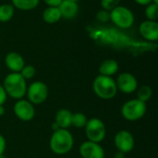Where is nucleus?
Wrapping results in <instances>:
<instances>
[{"instance_id":"obj_5","label":"nucleus","mask_w":158,"mask_h":158,"mask_svg":"<svg viewBox=\"0 0 158 158\" xmlns=\"http://www.w3.org/2000/svg\"><path fill=\"white\" fill-rule=\"evenodd\" d=\"M85 135L88 141L100 143L106 135V128L103 120L98 118H92L87 120L84 127Z\"/></svg>"},{"instance_id":"obj_13","label":"nucleus","mask_w":158,"mask_h":158,"mask_svg":"<svg viewBox=\"0 0 158 158\" xmlns=\"http://www.w3.org/2000/svg\"><path fill=\"white\" fill-rule=\"evenodd\" d=\"M5 64L11 72L19 73L25 66V61L20 54L17 52H10L5 56Z\"/></svg>"},{"instance_id":"obj_3","label":"nucleus","mask_w":158,"mask_h":158,"mask_svg":"<svg viewBox=\"0 0 158 158\" xmlns=\"http://www.w3.org/2000/svg\"><path fill=\"white\" fill-rule=\"evenodd\" d=\"M93 90L97 97L103 100H111L118 94L115 80L112 77L98 75L93 81Z\"/></svg>"},{"instance_id":"obj_34","label":"nucleus","mask_w":158,"mask_h":158,"mask_svg":"<svg viewBox=\"0 0 158 158\" xmlns=\"http://www.w3.org/2000/svg\"><path fill=\"white\" fill-rule=\"evenodd\" d=\"M68 1H72V2H78V1H80V0H68Z\"/></svg>"},{"instance_id":"obj_33","label":"nucleus","mask_w":158,"mask_h":158,"mask_svg":"<svg viewBox=\"0 0 158 158\" xmlns=\"http://www.w3.org/2000/svg\"><path fill=\"white\" fill-rule=\"evenodd\" d=\"M152 3H155V4L158 5V0H152Z\"/></svg>"},{"instance_id":"obj_36","label":"nucleus","mask_w":158,"mask_h":158,"mask_svg":"<svg viewBox=\"0 0 158 158\" xmlns=\"http://www.w3.org/2000/svg\"></svg>"},{"instance_id":"obj_26","label":"nucleus","mask_w":158,"mask_h":158,"mask_svg":"<svg viewBox=\"0 0 158 158\" xmlns=\"http://www.w3.org/2000/svg\"><path fill=\"white\" fill-rule=\"evenodd\" d=\"M7 95L6 94V91L2 84H0V106H4V104L6 102Z\"/></svg>"},{"instance_id":"obj_12","label":"nucleus","mask_w":158,"mask_h":158,"mask_svg":"<svg viewBox=\"0 0 158 158\" xmlns=\"http://www.w3.org/2000/svg\"><path fill=\"white\" fill-rule=\"evenodd\" d=\"M139 32L141 36L150 42L158 40V23L153 20H145L140 24Z\"/></svg>"},{"instance_id":"obj_22","label":"nucleus","mask_w":158,"mask_h":158,"mask_svg":"<svg viewBox=\"0 0 158 158\" xmlns=\"http://www.w3.org/2000/svg\"><path fill=\"white\" fill-rule=\"evenodd\" d=\"M145 17L148 20L156 21L158 19V5L151 3L145 6Z\"/></svg>"},{"instance_id":"obj_2","label":"nucleus","mask_w":158,"mask_h":158,"mask_svg":"<svg viewBox=\"0 0 158 158\" xmlns=\"http://www.w3.org/2000/svg\"><path fill=\"white\" fill-rule=\"evenodd\" d=\"M2 85L7 97L9 96L14 100L22 99L26 95L28 85L26 80L20 75V73L10 72L4 79Z\"/></svg>"},{"instance_id":"obj_4","label":"nucleus","mask_w":158,"mask_h":158,"mask_svg":"<svg viewBox=\"0 0 158 158\" xmlns=\"http://www.w3.org/2000/svg\"><path fill=\"white\" fill-rule=\"evenodd\" d=\"M146 110V103L136 98L126 101L120 108V113L124 119L128 121H137L145 116Z\"/></svg>"},{"instance_id":"obj_14","label":"nucleus","mask_w":158,"mask_h":158,"mask_svg":"<svg viewBox=\"0 0 158 158\" xmlns=\"http://www.w3.org/2000/svg\"><path fill=\"white\" fill-rule=\"evenodd\" d=\"M57 7L60 11L61 18H64L67 19H73L78 14V11H79L78 4L76 2L68 1V0H62V2Z\"/></svg>"},{"instance_id":"obj_7","label":"nucleus","mask_w":158,"mask_h":158,"mask_svg":"<svg viewBox=\"0 0 158 158\" xmlns=\"http://www.w3.org/2000/svg\"><path fill=\"white\" fill-rule=\"evenodd\" d=\"M48 94L49 91L47 85L41 81H35L27 86L25 96H27L28 101L35 106L44 103L48 97Z\"/></svg>"},{"instance_id":"obj_1","label":"nucleus","mask_w":158,"mask_h":158,"mask_svg":"<svg viewBox=\"0 0 158 158\" xmlns=\"http://www.w3.org/2000/svg\"><path fill=\"white\" fill-rule=\"evenodd\" d=\"M74 146V138L72 133L66 129H59L53 131L50 141V150L57 156H64L69 154Z\"/></svg>"},{"instance_id":"obj_28","label":"nucleus","mask_w":158,"mask_h":158,"mask_svg":"<svg viewBox=\"0 0 158 158\" xmlns=\"http://www.w3.org/2000/svg\"><path fill=\"white\" fill-rule=\"evenodd\" d=\"M44 2L48 6H58L62 2V0H44Z\"/></svg>"},{"instance_id":"obj_35","label":"nucleus","mask_w":158,"mask_h":158,"mask_svg":"<svg viewBox=\"0 0 158 158\" xmlns=\"http://www.w3.org/2000/svg\"><path fill=\"white\" fill-rule=\"evenodd\" d=\"M0 158H6V156H5L3 155V156H0Z\"/></svg>"},{"instance_id":"obj_16","label":"nucleus","mask_w":158,"mask_h":158,"mask_svg":"<svg viewBox=\"0 0 158 158\" xmlns=\"http://www.w3.org/2000/svg\"><path fill=\"white\" fill-rule=\"evenodd\" d=\"M71 116L72 112H70L69 109L61 108L56 113L54 121L56 122L60 129L69 130V128L71 127Z\"/></svg>"},{"instance_id":"obj_9","label":"nucleus","mask_w":158,"mask_h":158,"mask_svg":"<svg viewBox=\"0 0 158 158\" xmlns=\"http://www.w3.org/2000/svg\"><path fill=\"white\" fill-rule=\"evenodd\" d=\"M114 144L117 151L126 155L133 150L135 146V139L131 131L121 130L116 133L114 137Z\"/></svg>"},{"instance_id":"obj_24","label":"nucleus","mask_w":158,"mask_h":158,"mask_svg":"<svg viewBox=\"0 0 158 158\" xmlns=\"http://www.w3.org/2000/svg\"><path fill=\"white\" fill-rule=\"evenodd\" d=\"M121 0H101V6L103 9L111 11L116 6H119Z\"/></svg>"},{"instance_id":"obj_23","label":"nucleus","mask_w":158,"mask_h":158,"mask_svg":"<svg viewBox=\"0 0 158 158\" xmlns=\"http://www.w3.org/2000/svg\"><path fill=\"white\" fill-rule=\"evenodd\" d=\"M20 75L27 81V80H31L35 76L36 73V69L33 66L31 65H25L22 69L20 70Z\"/></svg>"},{"instance_id":"obj_11","label":"nucleus","mask_w":158,"mask_h":158,"mask_svg":"<svg viewBox=\"0 0 158 158\" xmlns=\"http://www.w3.org/2000/svg\"><path fill=\"white\" fill-rule=\"evenodd\" d=\"M79 152L81 158H105L106 156L105 150L100 143L88 140L81 143Z\"/></svg>"},{"instance_id":"obj_30","label":"nucleus","mask_w":158,"mask_h":158,"mask_svg":"<svg viewBox=\"0 0 158 158\" xmlns=\"http://www.w3.org/2000/svg\"><path fill=\"white\" fill-rule=\"evenodd\" d=\"M114 158H125V154H123L119 151H117L114 155Z\"/></svg>"},{"instance_id":"obj_6","label":"nucleus","mask_w":158,"mask_h":158,"mask_svg":"<svg viewBox=\"0 0 158 158\" xmlns=\"http://www.w3.org/2000/svg\"><path fill=\"white\" fill-rule=\"evenodd\" d=\"M110 13V20L118 28L129 29L134 23V15L131 9L124 6H118Z\"/></svg>"},{"instance_id":"obj_27","label":"nucleus","mask_w":158,"mask_h":158,"mask_svg":"<svg viewBox=\"0 0 158 158\" xmlns=\"http://www.w3.org/2000/svg\"><path fill=\"white\" fill-rule=\"evenodd\" d=\"M6 139L5 137L0 134V156H3L5 154V151H6Z\"/></svg>"},{"instance_id":"obj_15","label":"nucleus","mask_w":158,"mask_h":158,"mask_svg":"<svg viewBox=\"0 0 158 158\" xmlns=\"http://www.w3.org/2000/svg\"><path fill=\"white\" fill-rule=\"evenodd\" d=\"M118 69H119L118 63L115 59H106L99 66L98 71H99V75L112 77L118 73Z\"/></svg>"},{"instance_id":"obj_29","label":"nucleus","mask_w":158,"mask_h":158,"mask_svg":"<svg viewBox=\"0 0 158 158\" xmlns=\"http://www.w3.org/2000/svg\"><path fill=\"white\" fill-rule=\"evenodd\" d=\"M135 3H137L138 5L140 6H146L147 5L151 4L152 3V0H133Z\"/></svg>"},{"instance_id":"obj_10","label":"nucleus","mask_w":158,"mask_h":158,"mask_svg":"<svg viewBox=\"0 0 158 158\" xmlns=\"http://www.w3.org/2000/svg\"><path fill=\"white\" fill-rule=\"evenodd\" d=\"M118 91L125 94H131L136 92L138 89V81L136 77L129 72L120 73L115 80Z\"/></svg>"},{"instance_id":"obj_18","label":"nucleus","mask_w":158,"mask_h":158,"mask_svg":"<svg viewBox=\"0 0 158 158\" xmlns=\"http://www.w3.org/2000/svg\"><path fill=\"white\" fill-rule=\"evenodd\" d=\"M12 6L19 10L29 11L36 8L40 0H11Z\"/></svg>"},{"instance_id":"obj_8","label":"nucleus","mask_w":158,"mask_h":158,"mask_svg":"<svg viewBox=\"0 0 158 158\" xmlns=\"http://www.w3.org/2000/svg\"><path fill=\"white\" fill-rule=\"evenodd\" d=\"M13 112L16 118L23 122H29L35 117L34 106L24 98L16 100L13 106Z\"/></svg>"},{"instance_id":"obj_20","label":"nucleus","mask_w":158,"mask_h":158,"mask_svg":"<svg viewBox=\"0 0 158 158\" xmlns=\"http://www.w3.org/2000/svg\"><path fill=\"white\" fill-rule=\"evenodd\" d=\"M136 91L137 99L143 103H147L153 96V89L149 85H143Z\"/></svg>"},{"instance_id":"obj_21","label":"nucleus","mask_w":158,"mask_h":158,"mask_svg":"<svg viewBox=\"0 0 158 158\" xmlns=\"http://www.w3.org/2000/svg\"><path fill=\"white\" fill-rule=\"evenodd\" d=\"M87 117L81 113V112H76V113H72L71 116V126L77 128V129H82L85 127L86 123H87Z\"/></svg>"},{"instance_id":"obj_17","label":"nucleus","mask_w":158,"mask_h":158,"mask_svg":"<svg viewBox=\"0 0 158 158\" xmlns=\"http://www.w3.org/2000/svg\"><path fill=\"white\" fill-rule=\"evenodd\" d=\"M61 14L57 6H47L43 12V19L48 24H54L59 21Z\"/></svg>"},{"instance_id":"obj_31","label":"nucleus","mask_w":158,"mask_h":158,"mask_svg":"<svg viewBox=\"0 0 158 158\" xmlns=\"http://www.w3.org/2000/svg\"><path fill=\"white\" fill-rule=\"evenodd\" d=\"M51 129H52V131H56L59 130L60 128H59V126L56 124V122L53 121V123L51 124Z\"/></svg>"},{"instance_id":"obj_32","label":"nucleus","mask_w":158,"mask_h":158,"mask_svg":"<svg viewBox=\"0 0 158 158\" xmlns=\"http://www.w3.org/2000/svg\"><path fill=\"white\" fill-rule=\"evenodd\" d=\"M5 112H6V109L4 106H0V117H3L5 115Z\"/></svg>"},{"instance_id":"obj_25","label":"nucleus","mask_w":158,"mask_h":158,"mask_svg":"<svg viewBox=\"0 0 158 158\" xmlns=\"http://www.w3.org/2000/svg\"><path fill=\"white\" fill-rule=\"evenodd\" d=\"M96 19L100 22H106L110 20V13L107 10L102 9L96 13Z\"/></svg>"},{"instance_id":"obj_19","label":"nucleus","mask_w":158,"mask_h":158,"mask_svg":"<svg viewBox=\"0 0 158 158\" xmlns=\"http://www.w3.org/2000/svg\"><path fill=\"white\" fill-rule=\"evenodd\" d=\"M15 13L14 6L10 4H2L0 5V22L9 21Z\"/></svg>"}]
</instances>
